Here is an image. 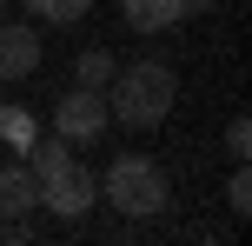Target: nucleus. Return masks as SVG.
Masks as SVG:
<instances>
[{"instance_id":"6","label":"nucleus","mask_w":252,"mask_h":246,"mask_svg":"<svg viewBox=\"0 0 252 246\" xmlns=\"http://www.w3.org/2000/svg\"><path fill=\"white\" fill-rule=\"evenodd\" d=\"M120 13L133 34H166V27H179L192 13V0H120Z\"/></svg>"},{"instance_id":"8","label":"nucleus","mask_w":252,"mask_h":246,"mask_svg":"<svg viewBox=\"0 0 252 246\" xmlns=\"http://www.w3.org/2000/svg\"><path fill=\"white\" fill-rule=\"evenodd\" d=\"M66 160H73V146H66L60 133H53V140H47V133H33V146H27V167H33V180H47V173H53V167H66Z\"/></svg>"},{"instance_id":"13","label":"nucleus","mask_w":252,"mask_h":246,"mask_svg":"<svg viewBox=\"0 0 252 246\" xmlns=\"http://www.w3.org/2000/svg\"><path fill=\"white\" fill-rule=\"evenodd\" d=\"M226 153H232V160L252 153V120H232V127H226Z\"/></svg>"},{"instance_id":"11","label":"nucleus","mask_w":252,"mask_h":246,"mask_svg":"<svg viewBox=\"0 0 252 246\" xmlns=\"http://www.w3.org/2000/svg\"><path fill=\"white\" fill-rule=\"evenodd\" d=\"M0 133H7V140H13V146H20V153H27L40 127H33V113H20V106H0Z\"/></svg>"},{"instance_id":"4","label":"nucleus","mask_w":252,"mask_h":246,"mask_svg":"<svg viewBox=\"0 0 252 246\" xmlns=\"http://www.w3.org/2000/svg\"><path fill=\"white\" fill-rule=\"evenodd\" d=\"M93 200H100V173L80 167V160H66V167H53L47 180H40V207H47L53 220H80Z\"/></svg>"},{"instance_id":"2","label":"nucleus","mask_w":252,"mask_h":246,"mask_svg":"<svg viewBox=\"0 0 252 246\" xmlns=\"http://www.w3.org/2000/svg\"><path fill=\"white\" fill-rule=\"evenodd\" d=\"M100 193L113 200L126 220H153V213H166V200H173V180H166L159 160H146V153H120L113 167H106Z\"/></svg>"},{"instance_id":"14","label":"nucleus","mask_w":252,"mask_h":246,"mask_svg":"<svg viewBox=\"0 0 252 246\" xmlns=\"http://www.w3.org/2000/svg\"><path fill=\"white\" fill-rule=\"evenodd\" d=\"M27 7H33V0H27Z\"/></svg>"},{"instance_id":"1","label":"nucleus","mask_w":252,"mask_h":246,"mask_svg":"<svg viewBox=\"0 0 252 246\" xmlns=\"http://www.w3.org/2000/svg\"><path fill=\"white\" fill-rule=\"evenodd\" d=\"M173 100H179V80H173V67H159V60L113 67V80H106V113H113L120 127H159V120L173 113Z\"/></svg>"},{"instance_id":"7","label":"nucleus","mask_w":252,"mask_h":246,"mask_svg":"<svg viewBox=\"0 0 252 246\" xmlns=\"http://www.w3.org/2000/svg\"><path fill=\"white\" fill-rule=\"evenodd\" d=\"M40 207V180H33V167H0V220H27V213Z\"/></svg>"},{"instance_id":"12","label":"nucleus","mask_w":252,"mask_h":246,"mask_svg":"<svg viewBox=\"0 0 252 246\" xmlns=\"http://www.w3.org/2000/svg\"><path fill=\"white\" fill-rule=\"evenodd\" d=\"M226 207L239 213V220L252 213V173H246V160H239V173H232V180H226Z\"/></svg>"},{"instance_id":"9","label":"nucleus","mask_w":252,"mask_h":246,"mask_svg":"<svg viewBox=\"0 0 252 246\" xmlns=\"http://www.w3.org/2000/svg\"><path fill=\"white\" fill-rule=\"evenodd\" d=\"M73 73H80V87H100V93H106V80H113V53H106V47H87Z\"/></svg>"},{"instance_id":"10","label":"nucleus","mask_w":252,"mask_h":246,"mask_svg":"<svg viewBox=\"0 0 252 246\" xmlns=\"http://www.w3.org/2000/svg\"><path fill=\"white\" fill-rule=\"evenodd\" d=\"M87 7H93V0H33V13H40V20H53V27L87 20Z\"/></svg>"},{"instance_id":"5","label":"nucleus","mask_w":252,"mask_h":246,"mask_svg":"<svg viewBox=\"0 0 252 246\" xmlns=\"http://www.w3.org/2000/svg\"><path fill=\"white\" fill-rule=\"evenodd\" d=\"M40 67V34L27 20H7L0 27V80H27Z\"/></svg>"},{"instance_id":"3","label":"nucleus","mask_w":252,"mask_h":246,"mask_svg":"<svg viewBox=\"0 0 252 246\" xmlns=\"http://www.w3.org/2000/svg\"><path fill=\"white\" fill-rule=\"evenodd\" d=\"M106 93L100 87H73V93H60V100H53V133H60L66 146H93L106 133Z\"/></svg>"}]
</instances>
